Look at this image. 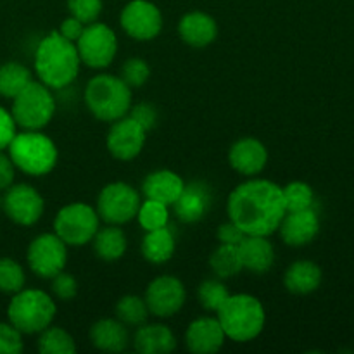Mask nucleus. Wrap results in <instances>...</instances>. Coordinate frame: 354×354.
<instances>
[{
    "mask_svg": "<svg viewBox=\"0 0 354 354\" xmlns=\"http://www.w3.org/2000/svg\"><path fill=\"white\" fill-rule=\"evenodd\" d=\"M282 187L272 180L248 178L239 183L227 199V214L245 235L270 237L286 216Z\"/></svg>",
    "mask_w": 354,
    "mask_h": 354,
    "instance_id": "f257e3e1",
    "label": "nucleus"
},
{
    "mask_svg": "<svg viewBox=\"0 0 354 354\" xmlns=\"http://www.w3.org/2000/svg\"><path fill=\"white\" fill-rule=\"evenodd\" d=\"M80 68L82 61L76 44L61 37L57 30L50 31L38 41L33 55L35 75L38 82L50 90L68 88L78 78Z\"/></svg>",
    "mask_w": 354,
    "mask_h": 354,
    "instance_id": "f03ea898",
    "label": "nucleus"
},
{
    "mask_svg": "<svg viewBox=\"0 0 354 354\" xmlns=\"http://www.w3.org/2000/svg\"><path fill=\"white\" fill-rule=\"evenodd\" d=\"M83 100L93 118L104 123H113L127 116L133 104V95L121 76L100 73L88 80L83 92Z\"/></svg>",
    "mask_w": 354,
    "mask_h": 354,
    "instance_id": "7ed1b4c3",
    "label": "nucleus"
},
{
    "mask_svg": "<svg viewBox=\"0 0 354 354\" xmlns=\"http://www.w3.org/2000/svg\"><path fill=\"white\" fill-rule=\"evenodd\" d=\"M216 318L227 339L241 344L254 341L266 324L265 306L251 294H230L216 311Z\"/></svg>",
    "mask_w": 354,
    "mask_h": 354,
    "instance_id": "20e7f679",
    "label": "nucleus"
},
{
    "mask_svg": "<svg viewBox=\"0 0 354 354\" xmlns=\"http://www.w3.org/2000/svg\"><path fill=\"white\" fill-rule=\"evenodd\" d=\"M7 154L16 169L30 176L48 175L59 159L55 142L40 130L17 131L7 147Z\"/></svg>",
    "mask_w": 354,
    "mask_h": 354,
    "instance_id": "39448f33",
    "label": "nucleus"
},
{
    "mask_svg": "<svg viewBox=\"0 0 354 354\" xmlns=\"http://www.w3.org/2000/svg\"><path fill=\"white\" fill-rule=\"evenodd\" d=\"M57 306L52 296L40 289H21L7 304V322L23 335H37L52 325Z\"/></svg>",
    "mask_w": 354,
    "mask_h": 354,
    "instance_id": "423d86ee",
    "label": "nucleus"
},
{
    "mask_svg": "<svg viewBox=\"0 0 354 354\" xmlns=\"http://www.w3.org/2000/svg\"><path fill=\"white\" fill-rule=\"evenodd\" d=\"M55 97L52 90L41 82H31L12 99L10 114L17 128L41 130L52 121L55 114Z\"/></svg>",
    "mask_w": 354,
    "mask_h": 354,
    "instance_id": "0eeeda50",
    "label": "nucleus"
},
{
    "mask_svg": "<svg viewBox=\"0 0 354 354\" xmlns=\"http://www.w3.org/2000/svg\"><path fill=\"white\" fill-rule=\"evenodd\" d=\"M99 228L100 218L97 209L86 203L66 204L54 218V234L68 248L90 244Z\"/></svg>",
    "mask_w": 354,
    "mask_h": 354,
    "instance_id": "6e6552de",
    "label": "nucleus"
},
{
    "mask_svg": "<svg viewBox=\"0 0 354 354\" xmlns=\"http://www.w3.org/2000/svg\"><path fill=\"white\" fill-rule=\"evenodd\" d=\"M140 194L124 182H111L102 187L97 197V214L107 225H124L137 218Z\"/></svg>",
    "mask_w": 354,
    "mask_h": 354,
    "instance_id": "1a4fd4ad",
    "label": "nucleus"
},
{
    "mask_svg": "<svg viewBox=\"0 0 354 354\" xmlns=\"http://www.w3.org/2000/svg\"><path fill=\"white\" fill-rule=\"evenodd\" d=\"M80 61L90 69H106L113 64L118 54V37L107 24L93 21L76 40Z\"/></svg>",
    "mask_w": 354,
    "mask_h": 354,
    "instance_id": "9d476101",
    "label": "nucleus"
},
{
    "mask_svg": "<svg viewBox=\"0 0 354 354\" xmlns=\"http://www.w3.org/2000/svg\"><path fill=\"white\" fill-rule=\"evenodd\" d=\"M26 261L35 275L50 280L68 265V245L55 234H40L28 245Z\"/></svg>",
    "mask_w": 354,
    "mask_h": 354,
    "instance_id": "9b49d317",
    "label": "nucleus"
},
{
    "mask_svg": "<svg viewBox=\"0 0 354 354\" xmlns=\"http://www.w3.org/2000/svg\"><path fill=\"white\" fill-rule=\"evenodd\" d=\"M2 211L12 223L19 227H33L41 220L45 201L30 183H12L2 196Z\"/></svg>",
    "mask_w": 354,
    "mask_h": 354,
    "instance_id": "f8f14e48",
    "label": "nucleus"
},
{
    "mask_svg": "<svg viewBox=\"0 0 354 354\" xmlns=\"http://www.w3.org/2000/svg\"><path fill=\"white\" fill-rule=\"evenodd\" d=\"M120 23L124 33L137 41H151L162 30V14L149 0H131L123 7Z\"/></svg>",
    "mask_w": 354,
    "mask_h": 354,
    "instance_id": "ddd939ff",
    "label": "nucleus"
},
{
    "mask_svg": "<svg viewBox=\"0 0 354 354\" xmlns=\"http://www.w3.org/2000/svg\"><path fill=\"white\" fill-rule=\"evenodd\" d=\"M149 313L158 318H171L183 308L187 301L185 286L173 275L156 277L145 289L144 296Z\"/></svg>",
    "mask_w": 354,
    "mask_h": 354,
    "instance_id": "4468645a",
    "label": "nucleus"
},
{
    "mask_svg": "<svg viewBox=\"0 0 354 354\" xmlns=\"http://www.w3.org/2000/svg\"><path fill=\"white\" fill-rule=\"evenodd\" d=\"M147 140V131L127 114L111 123L106 137L109 154L118 161H131L144 149Z\"/></svg>",
    "mask_w": 354,
    "mask_h": 354,
    "instance_id": "2eb2a0df",
    "label": "nucleus"
},
{
    "mask_svg": "<svg viewBox=\"0 0 354 354\" xmlns=\"http://www.w3.org/2000/svg\"><path fill=\"white\" fill-rule=\"evenodd\" d=\"M213 206V189L204 180L185 183L178 199L173 203V213L182 223L194 225L207 216Z\"/></svg>",
    "mask_w": 354,
    "mask_h": 354,
    "instance_id": "dca6fc26",
    "label": "nucleus"
},
{
    "mask_svg": "<svg viewBox=\"0 0 354 354\" xmlns=\"http://www.w3.org/2000/svg\"><path fill=\"white\" fill-rule=\"evenodd\" d=\"M283 244L290 248H304L317 239L320 232V218L315 207L303 211H287L277 230Z\"/></svg>",
    "mask_w": 354,
    "mask_h": 354,
    "instance_id": "f3484780",
    "label": "nucleus"
},
{
    "mask_svg": "<svg viewBox=\"0 0 354 354\" xmlns=\"http://www.w3.org/2000/svg\"><path fill=\"white\" fill-rule=\"evenodd\" d=\"M228 162L239 175L252 178L268 165V149L258 138L244 137L232 144L228 151Z\"/></svg>",
    "mask_w": 354,
    "mask_h": 354,
    "instance_id": "a211bd4d",
    "label": "nucleus"
},
{
    "mask_svg": "<svg viewBox=\"0 0 354 354\" xmlns=\"http://www.w3.org/2000/svg\"><path fill=\"white\" fill-rule=\"evenodd\" d=\"M227 335L216 317H201L185 330V346L194 354H213L223 348Z\"/></svg>",
    "mask_w": 354,
    "mask_h": 354,
    "instance_id": "6ab92c4d",
    "label": "nucleus"
},
{
    "mask_svg": "<svg viewBox=\"0 0 354 354\" xmlns=\"http://www.w3.org/2000/svg\"><path fill=\"white\" fill-rule=\"evenodd\" d=\"M178 35L183 44L192 48L209 47L218 37V23L203 10L183 14L178 23Z\"/></svg>",
    "mask_w": 354,
    "mask_h": 354,
    "instance_id": "aec40b11",
    "label": "nucleus"
},
{
    "mask_svg": "<svg viewBox=\"0 0 354 354\" xmlns=\"http://www.w3.org/2000/svg\"><path fill=\"white\" fill-rule=\"evenodd\" d=\"M185 182L178 173L171 169H156L149 173L142 182V194L145 199H154L171 207L173 203L180 197Z\"/></svg>",
    "mask_w": 354,
    "mask_h": 354,
    "instance_id": "412c9836",
    "label": "nucleus"
},
{
    "mask_svg": "<svg viewBox=\"0 0 354 354\" xmlns=\"http://www.w3.org/2000/svg\"><path fill=\"white\" fill-rule=\"evenodd\" d=\"M242 266L254 275H265L275 263V249L268 237L261 235H245L239 244Z\"/></svg>",
    "mask_w": 354,
    "mask_h": 354,
    "instance_id": "4be33fe9",
    "label": "nucleus"
},
{
    "mask_svg": "<svg viewBox=\"0 0 354 354\" xmlns=\"http://www.w3.org/2000/svg\"><path fill=\"white\" fill-rule=\"evenodd\" d=\"M133 348L140 354H169L176 349V337L165 324H147L137 327Z\"/></svg>",
    "mask_w": 354,
    "mask_h": 354,
    "instance_id": "5701e85b",
    "label": "nucleus"
},
{
    "mask_svg": "<svg viewBox=\"0 0 354 354\" xmlns=\"http://www.w3.org/2000/svg\"><path fill=\"white\" fill-rule=\"evenodd\" d=\"M90 342L104 353H121L130 344L128 327L118 318H100L90 327Z\"/></svg>",
    "mask_w": 354,
    "mask_h": 354,
    "instance_id": "b1692460",
    "label": "nucleus"
},
{
    "mask_svg": "<svg viewBox=\"0 0 354 354\" xmlns=\"http://www.w3.org/2000/svg\"><path fill=\"white\" fill-rule=\"evenodd\" d=\"M324 273L315 261L299 259L294 261L283 273V286L290 294L296 296H308L315 292L322 286Z\"/></svg>",
    "mask_w": 354,
    "mask_h": 354,
    "instance_id": "393cba45",
    "label": "nucleus"
},
{
    "mask_svg": "<svg viewBox=\"0 0 354 354\" xmlns=\"http://www.w3.org/2000/svg\"><path fill=\"white\" fill-rule=\"evenodd\" d=\"M176 249V239L173 230L168 227L158 228V230L145 232L142 239L140 251L145 261L152 265H165L173 258Z\"/></svg>",
    "mask_w": 354,
    "mask_h": 354,
    "instance_id": "a878e982",
    "label": "nucleus"
},
{
    "mask_svg": "<svg viewBox=\"0 0 354 354\" xmlns=\"http://www.w3.org/2000/svg\"><path fill=\"white\" fill-rule=\"evenodd\" d=\"M92 245L100 261L114 263L120 261L127 252L128 239L120 225H106L93 235Z\"/></svg>",
    "mask_w": 354,
    "mask_h": 354,
    "instance_id": "bb28decb",
    "label": "nucleus"
},
{
    "mask_svg": "<svg viewBox=\"0 0 354 354\" xmlns=\"http://www.w3.org/2000/svg\"><path fill=\"white\" fill-rule=\"evenodd\" d=\"M31 82H33V75L23 62L7 61L0 64V97L3 99L12 100Z\"/></svg>",
    "mask_w": 354,
    "mask_h": 354,
    "instance_id": "cd10ccee",
    "label": "nucleus"
},
{
    "mask_svg": "<svg viewBox=\"0 0 354 354\" xmlns=\"http://www.w3.org/2000/svg\"><path fill=\"white\" fill-rule=\"evenodd\" d=\"M209 266L218 279H232L244 270L239 245L220 244L209 256Z\"/></svg>",
    "mask_w": 354,
    "mask_h": 354,
    "instance_id": "c85d7f7f",
    "label": "nucleus"
},
{
    "mask_svg": "<svg viewBox=\"0 0 354 354\" xmlns=\"http://www.w3.org/2000/svg\"><path fill=\"white\" fill-rule=\"evenodd\" d=\"M37 348L41 354H75L76 342L64 328L48 325L38 334Z\"/></svg>",
    "mask_w": 354,
    "mask_h": 354,
    "instance_id": "c756f323",
    "label": "nucleus"
},
{
    "mask_svg": "<svg viewBox=\"0 0 354 354\" xmlns=\"http://www.w3.org/2000/svg\"><path fill=\"white\" fill-rule=\"evenodd\" d=\"M116 318L124 324L127 327H140L149 320V308L144 297L135 296V294H127L120 297L114 308Z\"/></svg>",
    "mask_w": 354,
    "mask_h": 354,
    "instance_id": "7c9ffc66",
    "label": "nucleus"
},
{
    "mask_svg": "<svg viewBox=\"0 0 354 354\" xmlns=\"http://www.w3.org/2000/svg\"><path fill=\"white\" fill-rule=\"evenodd\" d=\"M138 225L145 232L158 230V228L168 227L169 225V206L154 199H145L140 203L137 213Z\"/></svg>",
    "mask_w": 354,
    "mask_h": 354,
    "instance_id": "2f4dec72",
    "label": "nucleus"
},
{
    "mask_svg": "<svg viewBox=\"0 0 354 354\" xmlns=\"http://www.w3.org/2000/svg\"><path fill=\"white\" fill-rule=\"evenodd\" d=\"M283 203L287 211H303L315 207V192L310 183L306 182H290L282 187Z\"/></svg>",
    "mask_w": 354,
    "mask_h": 354,
    "instance_id": "473e14b6",
    "label": "nucleus"
},
{
    "mask_svg": "<svg viewBox=\"0 0 354 354\" xmlns=\"http://www.w3.org/2000/svg\"><path fill=\"white\" fill-rule=\"evenodd\" d=\"M26 283V273L21 263L12 258H0V292L16 294L24 289Z\"/></svg>",
    "mask_w": 354,
    "mask_h": 354,
    "instance_id": "72a5a7b5",
    "label": "nucleus"
},
{
    "mask_svg": "<svg viewBox=\"0 0 354 354\" xmlns=\"http://www.w3.org/2000/svg\"><path fill=\"white\" fill-rule=\"evenodd\" d=\"M228 296H230V290L218 279L204 280L197 287V299H199V304L206 311H213V313H216L220 310L221 304L227 301Z\"/></svg>",
    "mask_w": 354,
    "mask_h": 354,
    "instance_id": "f704fd0d",
    "label": "nucleus"
},
{
    "mask_svg": "<svg viewBox=\"0 0 354 354\" xmlns=\"http://www.w3.org/2000/svg\"><path fill=\"white\" fill-rule=\"evenodd\" d=\"M120 76L130 88H140L151 78V66H149L145 59L131 57L124 61V64L121 66Z\"/></svg>",
    "mask_w": 354,
    "mask_h": 354,
    "instance_id": "c9c22d12",
    "label": "nucleus"
},
{
    "mask_svg": "<svg viewBox=\"0 0 354 354\" xmlns=\"http://www.w3.org/2000/svg\"><path fill=\"white\" fill-rule=\"evenodd\" d=\"M69 16L76 17L83 24H90L99 19L102 12V0H66Z\"/></svg>",
    "mask_w": 354,
    "mask_h": 354,
    "instance_id": "e433bc0d",
    "label": "nucleus"
},
{
    "mask_svg": "<svg viewBox=\"0 0 354 354\" xmlns=\"http://www.w3.org/2000/svg\"><path fill=\"white\" fill-rule=\"evenodd\" d=\"M23 349V334L9 322H0V354H19Z\"/></svg>",
    "mask_w": 354,
    "mask_h": 354,
    "instance_id": "4c0bfd02",
    "label": "nucleus"
},
{
    "mask_svg": "<svg viewBox=\"0 0 354 354\" xmlns=\"http://www.w3.org/2000/svg\"><path fill=\"white\" fill-rule=\"evenodd\" d=\"M52 294L59 301H73L78 296V282L71 273H66L64 270L59 272L57 275L52 277Z\"/></svg>",
    "mask_w": 354,
    "mask_h": 354,
    "instance_id": "58836bf2",
    "label": "nucleus"
},
{
    "mask_svg": "<svg viewBox=\"0 0 354 354\" xmlns=\"http://www.w3.org/2000/svg\"><path fill=\"white\" fill-rule=\"evenodd\" d=\"M128 116L133 118L147 133L156 127V123H158V109L149 102L131 104L130 111H128Z\"/></svg>",
    "mask_w": 354,
    "mask_h": 354,
    "instance_id": "ea45409f",
    "label": "nucleus"
},
{
    "mask_svg": "<svg viewBox=\"0 0 354 354\" xmlns=\"http://www.w3.org/2000/svg\"><path fill=\"white\" fill-rule=\"evenodd\" d=\"M16 133L17 124L14 121L12 114L6 107L0 106V151H7V147H9Z\"/></svg>",
    "mask_w": 354,
    "mask_h": 354,
    "instance_id": "a19ab883",
    "label": "nucleus"
},
{
    "mask_svg": "<svg viewBox=\"0 0 354 354\" xmlns=\"http://www.w3.org/2000/svg\"><path fill=\"white\" fill-rule=\"evenodd\" d=\"M245 237L244 232L237 227L232 221H227V223L220 225L216 232V239L220 244H230V245H239L242 242V239Z\"/></svg>",
    "mask_w": 354,
    "mask_h": 354,
    "instance_id": "79ce46f5",
    "label": "nucleus"
},
{
    "mask_svg": "<svg viewBox=\"0 0 354 354\" xmlns=\"http://www.w3.org/2000/svg\"><path fill=\"white\" fill-rule=\"evenodd\" d=\"M14 178H16V166L7 152L0 151V192L9 189L14 183Z\"/></svg>",
    "mask_w": 354,
    "mask_h": 354,
    "instance_id": "37998d69",
    "label": "nucleus"
},
{
    "mask_svg": "<svg viewBox=\"0 0 354 354\" xmlns=\"http://www.w3.org/2000/svg\"><path fill=\"white\" fill-rule=\"evenodd\" d=\"M83 30H85V24H83L80 19H76V17L69 16L61 21V24H59L57 28V33L61 35V37H64L66 40L76 44V40H78L80 35L83 33Z\"/></svg>",
    "mask_w": 354,
    "mask_h": 354,
    "instance_id": "c03bdc74",
    "label": "nucleus"
},
{
    "mask_svg": "<svg viewBox=\"0 0 354 354\" xmlns=\"http://www.w3.org/2000/svg\"><path fill=\"white\" fill-rule=\"evenodd\" d=\"M0 209H2V196H0Z\"/></svg>",
    "mask_w": 354,
    "mask_h": 354,
    "instance_id": "a18cd8bd",
    "label": "nucleus"
}]
</instances>
